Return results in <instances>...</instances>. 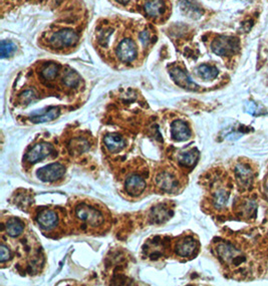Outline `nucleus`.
I'll list each match as a JSON object with an SVG mask.
<instances>
[{"instance_id": "20e7f679", "label": "nucleus", "mask_w": 268, "mask_h": 286, "mask_svg": "<svg viewBox=\"0 0 268 286\" xmlns=\"http://www.w3.org/2000/svg\"><path fill=\"white\" fill-rule=\"evenodd\" d=\"M79 40L77 32L71 28H63L54 33L50 39L51 45L56 49L73 47Z\"/></svg>"}, {"instance_id": "a878e982", "label": "nucleus", "mask_w": 268, "mask_h": 286, "mask_svg": "<svg viewBox=\"0 0 268 286\" xmlns=\"http://www.w3.org/2000/svg\"><path fill=\"white\" fill-rule=\"evenodd\" d=\"M57 71H58V65L55 63L49 64L47 67H44L41 71V77L46 80H53L57 75Z\"/></svg>"}, {"instance_id": "4be33fe9", "label": "nucleus", "mask_w": 268, "mask_h": 286, "mask_svg": "<svg viewBox=\"0 0 268 286\" xmlns=\"http://www.w3.org/2000/svg\"><path fill=\"white\" fill-rule=\"evenodd\" d=\"M180 6H181V10L183 11V13L187 14L189 17L193 18L195 16L199 17L201 15V10L191 0H182L180 3Z\"/></svg>"}, {"instance_id": "2eb2a0df", "label": "nucleus", "mask_w": 268, "mask_h": 286, "mask_svg": "<svg viewBox=\"0 0 268 286\" xmlns=\"http://www.w3.org/2000/svg\"><path fill=\"white\" fill-rule=\"evenodd\" d=\"M230 191L228 186L219 185L212 191V204L216 209L224 208L228 202Z\"/></svg>"}, {"instance_id": "9d476101", "label": "nucleus", "mask_w": 268, "mask_h": 286, "mask_svg": "<svg viewBox=\"0 0 268 286\" xmlns=\"http://www.w3.org/2000/svg\"><path fill=\"white\" fill-rule=\"evenodd\" d=\"M155 180L156 185L163 192H172L177 189L178 186V180L176 176L168 170H162L156 176Z\"/></svg>"}, {"instance_id": "a211bd4d", "label": "nucleus", "mask_w": 268, "mask_h": 286, "mask_svg": "<svg viewBox=\"0 0 268 286\" xmlns=\"http://www.w3.org/2000/svg\"><path fill=\"white\" fill-rule=\"evenodd\" d=\"M105 145L110 153H119L125 148L126 143L121 136L116 134H110L106 136Z\"/></svg>"}, {"instance_id": "412c9836", "label": "nucleus", "mask_w": 268, "mask_h": 286, "mask_svg": "<svg viewBox=\"0 0 268 286\" xmlns=\"http://www.w3.org/2000/svg\"><path fill=\"white\" fill-rule=\"evenodd\" d=\"M198 76L204 80H212L217 78L218 76V70L213 65L208 64H201L196 70Z\"/></svg>"}, {"instance_id": "39448f33", "label": "nucleus", "mask_w": 268, "mask_h": 286, "mask_svg": "<svg viewBox=\"0 0 268 286\" xmlns=\"http://www.w3.org/2000/svg\"><path fill=\"white\" fill-rule=\"evenodd\" d=\"M234 172L238 186L242 189L250 188L254 179V170L251 165L246 162H239L236 164Z\"/></svg>"}, {"instance_id": "f03ea898", "label": "nucleus", "mask_w": 268, "mask_h": 286, "mask_svg": "<svg viewBox=\"0 0 268 286\" xmlns=\"http://www.w3.org/2000/svg\"><path fill=\"white\" fill-rule=\"evenodd\" d=\"M75 213L76 218L79 222H81L82 226L96 228L105 224V215L103 214V212L91 204H79L75 209Z\"/></svg>"}, {"instance_id": "c85d7f7f", "label": "nucleus", "mask_w": 268, "mask_h": 286, "mask_svg": "<svg viewBox=\"0 0 268 286\" xmlns=\"http://www.w3.org/2000/svg\"><path fill=\"white\" fill-rule=\"evenodd\" d=\"M140 39L141 41L143 42V45H147L149 41H150V34L148 31H143L141 34H140Z\"/></svg>"}, {"instance_id": "6ab92c4d", "label": "nucleus", "mask_w": 268, "mask_h": 286, "mask_svg": "<svg viewBox=\"0 0 268 286\" xmlns=\"http://www.w3.org/2000/svg\"><path fill=\"white\" fill-rule=\"evenodd\" d=\"M165 10V4L163 0H148L145 3V12L148 16L158 17Z\"/></svg>"}, {"instance_id": "b1692460", "label": "nucleus", "mask_w": 268, "mask_h": 286, "mask_svg": "<svg viewBox=\"0 0 268 286\" xmlns=\"http://www.w3.org/2000/svg\"><path fill=\"white\" fill-rule=\"evenodd\" d=\"M62 82L66 87H75L80 82V77L76 72L70 70L69 72L63 74Z\"/></svg>"}, {"instance_id": "393cba45", "label": "nucleus", "mask_w": 268, "mask_h": 286, "mask_svg": "<svg viewBox=\"0 0 268 286\" xmlns=\"http://www.w3.org/2000/svg\"><path fill=\"white\" fill-rule=\"evenodd\" d=\"M16 46L9 40H2L1 41V47H0V52H1V57L5 58L10 55H12L14 52H16Z\"/></svg>"}, {"instance_id": "9b49d317", "label": "nucleus", "mask_w": 268, "mask_h": 286, "mask_svg": "<svg viewBox=\"0 0 268 286\" xmlns=\"http://www.w3.org/2000/svg\"><path fill=\"white\" fill-rule=\"evenodd\" d=\"M198 250V242L192 237L187 236L179 240L176 244V254L180 257H190Z\"/></svg>"}, {"instance_id": "aec40b11", "label": "nucleus", "mask_w": 268, "mask_h": 286, "mask_svg": "<svg viewBox=\"0 0 268 286\" xmlns=\"http://www.w3.org/2000/svg\"><path fill=\"white\" fill-rule=\"evenodd\" d=\"M6 232L11 237H17L21 234L25 230V224L16 218H10L5 224Z\"/></svg>"}, {"instance_id": "ddd939ff", "label": "nucleus", "mask_w": 268, "mask_h": 286, "mask_svg": "<svg viewBox=\"0 0 268 286\" xmlns=\"http://www.w3.org/2000/svg\"><path fill=\"white\" fill-rule=\"evenodd\" d=\"M171 78L173 80L181 87L188 89V90H196L198 89V85L193 82V80L190 78L187 74L180 68H174L170 71Z\"/></svg>"}, {"instance_id": "4468645a", "label": "nucleus", "mask_w": 268, "mask_h": 286, "mask_svg": "<svg viewBox=\"0 0 268 286\" xmlns=\"http://www.w3.org/2000/svg\"><path fill=\"white\" fill-rule=\"evenodd\" d=\"M171 137L177 142H183L190 139L191 130L185 122L177 120L174 121L171 125Z\"/></svg>"}, {"instance_id": "f8f14e48", "label": "nucleus", "mask_w": 268, "mask_h": 286, "mask_svg": "<svg viewBox=\"0 0 268 286\" xmlns=\"http://www.w3.org/2000/svg\"><path fill=\"white\" fill-rule=\"evenodd\" d=\"M59 116V108L56 106H48L40 111L33 112L30 116V121L33 123H44L56 119Z\"/></svg>"}, {"instance_id": "dca6fc26", "label": "nucleus", "mask_w": 268, "mask_h": 286, "mask_svg": "<svg viewBox=\"0 0 268 286\" xmlns=\"http://www.w3.org/2000/svg\"><path fill=\"white\" fill-rule=\"evenodd\" d=\"M125 189L131 196H139L145 191L146 182L141 176L132 175L126 180Z\"/></svg>"}, {"instance_id": "0eeeda50", "label": "nucleus", "mask_w": 268, "mask_h": 286, "mask_svg": "<svg viewBox=\"0 0 268 286\" xmlns=\"http://www.w3.org/2000/svg\"><path fill=\"white\" fill-rule=\"evenodd\" d=\"M65 173V168L59 163L48 165L37 171V177L43 182H54L60 179Z\"/></svg>"}, {"instance_id": "6e6552de", "label": "nucleus", "mask_w": 268, "mask_h": 286, "mask_svg": "<svg viewBox=\"0 0 268 286\" xmlns=\"http://www.w3.org/2000/svg\"><path fill=\"white\" fill-rule=\"evenodd\" d=\"M36 221L40 228L51 231L55 229L58 225L59 217L57 212L54 209H41L36 216Z\"/></svg>"}, {"instance_id": "c756f323", "label": "nucleus", "mask_w": 268, "mask_h": 286, "mask_svg": "<svg viewBox=\"0 0 268 286\" xmlns=\"http://www.w3.org/2000/svg\"><path fill=\"white\" fill-rule=\"evenodd\" d=\"M116 1L119 2V3H121V4H123V5H126V4L129 3L130 0H116Z\"/></svg>"}, {"instance_id": "cd10ccee", "label": "nucleus", "mask_w": 268, "mask_h": 286, "mask_svg": "<svg viewBox=\"0 0 268 286\" xmlns=\"http://www.w3.org/2000/svg\"><path fill=\"white\" fill-rule=\"evenodd\" d=\"M9 258H10V251L4 244H2L1 247H0V259H1V262L4 263Z\"/></svg>"}, {"instance_id": "bb28decb", "label": "nucleus", "mask_w": 268, "mask_h": 286, "mask_svg": "<svg viewBox=\"0 0 268 286\" xmlns=\"http://www.w3.org/2000/svg\"><path fill=\"white\" fill-rule=\"evenodd\" d=\"M35 99V94L31 90H27L21 96H20V101L24 104H28L31 103Z\"/></svg>"}, {"instance_id": "f3484780", "label": "nucleus", "mask_w": 268, "mask_h": 286, "mask_svg": "<svg viewBox=\"0 0 268 286\" xmlns=\"http://www.w3.org/2000/svg\"><path fill=\"white\" fill-rule=\"evenodd\" d=\"M239 216L244 219H251L256 217L257 204L254 199H246L241 201L237 207Z\"/></svg>"}, {"instance_id": "f257e3e1", "label": "nucleus", "mask_w": 268, "mask_h": 286, "mask_svg": "<svg viewBox=\"0 0 268 286\" xmlns=\"http://www.w3.org/2000/svg\"><path fill=\"white\" fill-rule=\"evenodd\" d=\"M258 245L255 243L249 249H244V240L240 242L220 241L215 247L218 258L223 265L231 269H235L240 274H249L247 269L249 268L251 274H254L255 260L259 256V251L256 252L253 247Z\"/></svg>"}, {"instance_id": "1a4fd4ad", "label": "nucleus", "mask_w": 268, "mask_h": 286, "mask_svg": "<svg viewBox=\"0 0 268 286\" xmlns=\"http://www.w3.org/2000/svg\"><path fill=\"white\" fill-rule=\"evenodd\" d=\"M54 148L49 143H39L34 145L26 155V161L29 164H35L50 156Z\"/></svg>"}, {"instance_id": "423d86ee", "label": "nucleus", "mask_w": 268, "mask_h": 286, "mask_svg": "<svg viewBox=\"0 0 268 286\" xmlns=\"http://www.w3.org/2000/svg\"><path fill=\"white\" fill-rule=\"evenodd\" d=\"M116 54L122 62L130 63L137 57V45L135 43L134 40L130 38H125L118 45L116 49Z\"/></svg>"}, {"instance_id": "5701e85b", "label": "nucleus", "mask_w": 268, "mask_h": 286, "mask_svg": "<svg viewBox=\"0 0 268 286\" xmlns=\"http://www.w3.org/2000/svg\"><path fill=\"white\" fill-rule=\"evenodd\" d=\"M198 157H199V153L197 150H191L179 156V163L182 164L183 166L190 167V166H193L197 162Z\"/></svg>"}, {"instance_id": "7ed1b4c3", "label": "nucleus", "mask_w": 268, "mask_h": 286, "mask_svg": "<svg viewBox=\"0 0 268 286\" xmlns=\"http://www.w3.org/2000/svg\"><path fill=\"white\" fill-rule=\"evenodd\" d=\"M239 49V41L235 37L219 36L211 43V50L219 56H230Z\"/></svg>"}]
</instances>
